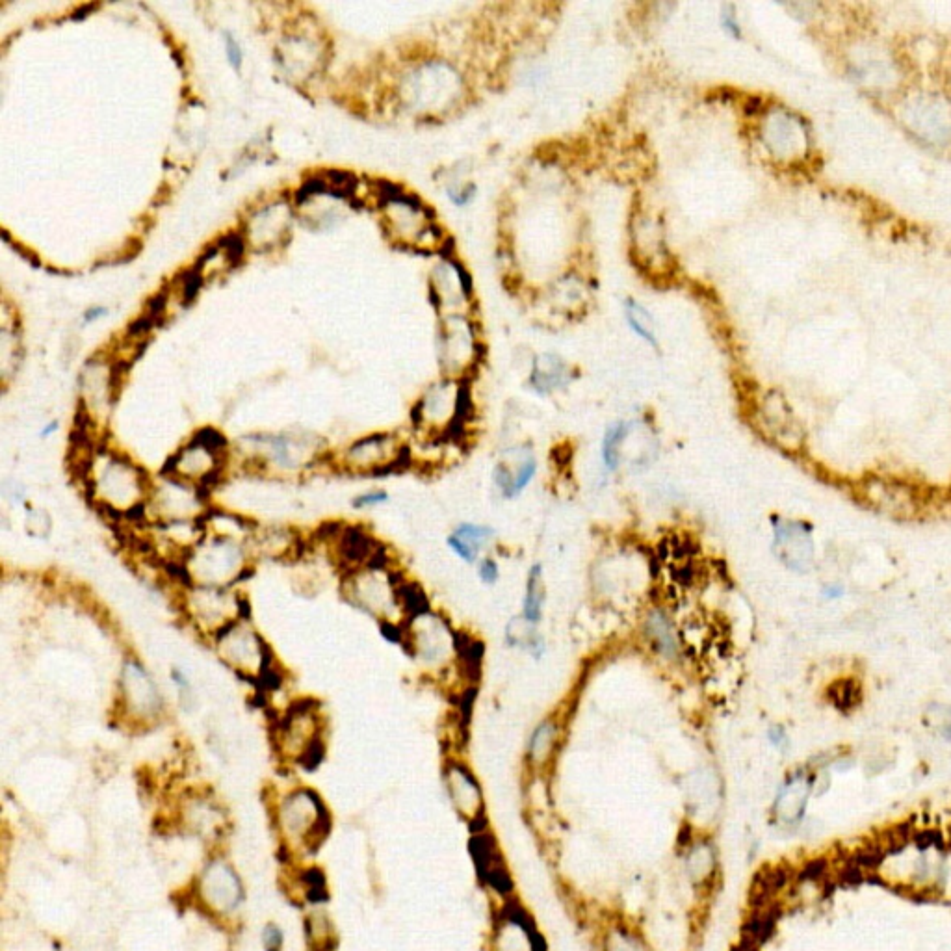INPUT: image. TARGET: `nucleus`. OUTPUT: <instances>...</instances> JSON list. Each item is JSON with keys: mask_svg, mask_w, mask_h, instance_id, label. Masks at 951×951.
I'll list each match as a JSON object with an SVG mask.
<instances>
[{"mask_svg": "<svg viewBox=\"0 0 951 951\" xmlns=\"http://www.w3.org/2000/svg\"><path fill=\"white\" fill-rule=\"evenodd\" d=\"M567 381H569L567 368L561 363L560 359L545 355L537 361L534 374H532V385L537 391L547 394V392L554 391L558 387H563Z\"/></svg>", "mask_w": 951, "mask_h": 951, "instance_id": "412c9836", "label": "nucleus"}, {"mask_svg": "<svg viewBox=\"0 0 951 951\" xmlns=\"http://www.w3.org/2000/svg\"><path fill=\"white\" fill-rule=\"evenodd\" d=\"M84 480L88 496L97 508L119 517L145 513L151 478L131 457L101 448L84 461Z\"/></svg>", "mask_w": 951, "mask_h": 951, "instance_id": "f257e3e1", "label": "nucleus"}, {"mask_svg": "<svg viewBox=\"0 0 951 951\" xmlns=\"http://www.w3.org/2000/svg\"><path fill=\"white\" fill-rule=\"evenodd\" d=\"M831 699H833L834 704L842 710L846 708H853L857 706L860 701V686L851 680V678H844V680H838L834 682L831 686Z\"/></svg>", "mask_w": 951, "mask_h": 951, "instance_id": "a878e982", "label": "nucleus"}, {"mask_svg": "<svg viewBox=\"0 0 951 951\" xmlns=\"http://www.w3.org/2000/svg\"><path fill=\"white\" fill-rule=\"evenodd\" d=\"M543 599H545V589H543V578H541V565H534L528 574L526 597H524V619L528 623L534 625L541 619Z\"/></svg>", "mask_w": 951, "mask_h": 951, "instance_id": "5701e85b", "label": "nucleus"}, {"mask_svg": "<svg viewBox=\"0 0 951 951\" xmlns=\"http://www.w3.org/2000/svg\"><path fill=\"white\" fill-rule=\"evenodd\" d=\"M119 721L131 727H151L162 721L168 710L166 697L157 680L136 658H127L121 665L118 680Z\"/></svg>", "mask_w": 951, "mask_h": 951, "instance_id": "39448f33", "label": "nucleus"}, {"mask_svg": "<svg viewBox=\"0 0 951 951\" xmlns=\"http://www.w3.org/2000/svg\"><path fill=\"white\" fill-rule=\"evenodd\" d=\"M218 658L240 677L261 680L272 671V651L248 617L212 639Z\"/></svg>", "mask_w": 951, "mask_h": 951, "instance_id": "6e6552de", "label": "nucleus"}, {"mask_svg": "<svg viewBox=\"0 0 951 951\" xmlns=\"http://www.w3.org/2000/svg\"><path fill=\"white\" fill-rule=\"evenodd\" d=\"M203 491L197 485L164 474L151 485L145 513L162 526L197 524L209 517V500Z\"/></svg>", "mask_w": 951, "mask_h": 951, "instance_id": "9d476101", "label": "nucleus"}, {"mask_svg": "<svg viewBox=\"0 0 951 951\" xmlns=\"http://www.w3.org/2000/svg\"><path fill=\"white\" fill-rule=\"evenodd\" d=\"M495 535V532L491 528H485V526H472V524H465L461 528H457L454 532V537H457L459 541H463L467 547L472 548L474 552H478L483 543H487L491 537Z\"/></svg>", "mask_w": 951, "mask_h": 951, "instance_id": "cd10ccee", "label": "nucleus"}, {"mask_svg": "<svg viewBox=\"0 0 951 951\" xmlns=\"http://www.w3.org/2000/svg\"><path fill=\"white\" fill-rule=\"evenodd\" d=\"M842 593H844V591H842V589H838V587L836 586L834 587L829 586L827 587V589H825V597H829V599H836V597H842Z\"/></svg>", "mask_w": 951, "mask_h": 951, "instance_id": "ea45409f", "label": "nucleus"}, {"mask_svg": "<svg viewBox=\"0 0 951 951\" xmlns=\"http://www.w3.org/2000/svg\"><path fill=\"white\" fill-rule=\"evenodd\" d=\"M303 881H305V885H307L309 899H311L313 903L327 901L326 877H324V873L318 872V870H307V872L303 873Z\"/></svg>", "mask_w": 951, "mask_h": 951, "instance_id": "c85d7f7f", "label": "nucleus"}, {"mask_svg": "<svg viewBox=\"0 0 951 951\" xmlns=\"http://www.w3.org/2000/svg\"><path fill=\"white\" fill-rule=\"evenodd\" d=\"M405 457L404 444L398 441L391 433H376L368 435L359 441L344 448L339 459L335 461L342 472L370 476L383 474L402 463Z\"/></svg>", "mask_w": 951, "mask_h": 951, "instance_id": "9b49d317", "label": "nucleus"}, {"mask_svg": "<svg viewBox=\"0 0 951 951\" xmlns=\"http://www.w3.org/2000/svg\"><path fill=\"white\" fill-rule=\"evenodd\" d=\"M859 489L862 502L890 517L907 519L918 509V498L909 485L883 478H870L860 483Z\"/></svg>", "mask_w": 951, "mask_h": 951, "instance_id": "ddd939ff", "label": "nucleus"}, {"mask_svg": "<svg viewBox=\"0 0 951 951\" xmlns=\"http://www.w3.org/2000/svg\"><path fill=\"white\" fill-rule=\"evenodd\" d=\"M769 740L775 745V747H782L784 742H786V736H784V730L781 727H773L769 730Z\"/></svg>", "mask_w": 951, "mask_h": 951, "instance_id": "4c0bfd02", "label": "nucleus"}, {"mask_svg": "<svg viewBox=\"0 0 951 951\" xmlns=\"http://www.w3.org/2000/svg\"><path fill=\"white\" fill-rule=\"evenodd\" d=\"M626 435H628V426L619 422L606 431L602 439V459L608 469H617L619 459H621V446L625 444Z\"/></svg>", "mask_w": 951, "mask_h": 951, "instance_id": "393cba45", "label": "nucleus"}, {"mask_svg": "<svg viewBox=\"0 0 951 951\" xmlns=\"http://www.w3.org/2000/svg\"><path fill=\"white\" fill-rule=\"evenodd\" d=\"M608 951H643L638 942L630 935L626 933H615L610 938V944H608Z\"/></svg>", "mask_w": 951, "mask_h": 951, "instance_id": "7c9ffc66", "label": "nucleus"}, {"mask_svg": "<svg viewBox=\"0 0 951 951\" xmlns=\"http://www.w3.org/2000/svg\"><path fill=\"white\" fill-rule=\"evenodd\" d=\"M632 240H634V255L638 261L643 262L645 270L656 272L654 262H662V266L667 259V249L664 246V236L658 222H654L651 216H638L634 223L632 231Z\"/></svg>", "mask_w": 951, "mask_h": 951, "instance_id": "f3484780", "label": "nucleus"}, {"mask_svg": "<svg viewBox=\"0 0 951 951\" xmlns=\"http://www.w3.org/2000/svg\"><path fill=\"white\" fill-rule=\"evenodd\" d=\"M181 610L197 634L212 641L227 626L244 619L246 600L236 587L186 586Z\"/></svg>", "mask_w": 951, "mask_h": 951, "instance_id": "20e7f679", "label": "nucleus"}, {"mask_svg": "<svg viewBox=\"0 0 951 951\" xmlns=\"http://www.w3.org/2000/svg\"><path fill=\"white\" fill-rule=\"evenodd\" d=\"M342 593L348 602L379 621L394 625L404 615L400 604V582L385 565L344 574Z\"/></svg>", "mask_w": 951, "mask_h": 951, "instance_id": "0eeeda50", "label": "nucleus"}, {"mask_svg": "<svg viewBox=\"0 0 951 951\" xmlns=\"http://www.w3.org/2000/svg\"><path fill=\"white\" fill-rule=\"evenodd\" d=\"M446 784L457 812L470 823L482 820V790L469 769L461 764H450L446 769Z\"/></svg>", "mask_w": 951, "mask_h": 951, "instance_id": "dca6fc26", "label": "nucleus"}, {"mask_svg": "<svg viewBox=\"0 0 951 951\" xmlns=\"http://www.w3.org/2000/svg\"><path fill=\"white\" fill-rule=\"evenodd\" d=\"M225 41H227L225 49H227L229 62H231V66L235 67L236 71H240V67H242V49L231 34H225Z\"/></svg>", "mask_w": 951, "mask_h": 951, "instance_id": "473e14b6", "label": "nucleus"}, {"mask_svg": "<svg viewBox=\"0 0 951 951\" xmlns=\"http://www.w3.org/2000/svg\"><path fill=\"white\" fill-rule=\"evenodd\" d=\"M105 314V309H101V307H97V309H90V311L86 313V320H88V322H93V320H97V318H101V316H105Z\"/></svg>", "mask_w": 951, "mask_h": 951, "instance_id": "58836bf2", "label": "nucleus"}, {"mask_svg": "<svg viewBox=\"0 0 951 951\" xmlns=\"http://www.w3.org/2000/svg\"><path fill=\"white\" fill-rule=\"evenodd\" d=\"M480 578L485 584H495L498 580V565L493 560H483L480 565Z\"/></svg>", "mask_w": 951, "mask_h": 951, "instance_id": "72a5a7b5", "label": "nucleus"}, {"mask_svg": "<svg viewBox=\"0 0 951 951\" xmlns=\"http://www.w3.org/2000/svg\"><path fill=\"white\" fill-rule=\"evenodd\" d=\"M324 719L322 710L313 701H298L285 708L274 729L279 753L313 769L324 753L322 745Z\"/></svg>", "mask_w": 951, "mask_h": 951, "instance_id": "7ed1b4c3", "label": "nucleus"}, {"mask_svg": "<svg viewBox=\"0 0 951 951\" xmlns=\"http://www.w3.org/2000/svg\"><path fill=\"white\" fill-rule=\"evenodd\" d=\"M253 558L248 537L207 530L184 554V576L188 586L236 587Z\"/></svg>", "mask_w": 951, "mask_h": 951, "instance_id": "f03ea898", "label": "nucleus"}, {"mask_svg": "<svg viewBox=\"0 0 951 951\" xmlns=\"http://www.w3.org/2000/svg\"><path fill=\"white\" fill-rule=\"evenodd\" d=\"M389 500V495L385 491H368V493H363V495L355 496L353 500V508L357 509H370L376 508L379 504H385Z\"/></svg>", "mask_w": 951, "mask_h": 951, "instance_id": "c756f323", "label": "nucleus"}, {"mask_svg": "<svg viewBox=\"0 0 951 951\" xmlns=\"http://www.w3.org/2000/svg\"><path fill=\"white\" fill-rule=\"evenodd\" d=\"M463 405V394L456 383H443L433 387L415 409L418 426L428 430H448L456 422Z\"/></svg>", "mask_w": 951, "mask_h": 951, "instance_id": "4468645a", "label": "nucleus"}, {"mask_svg": "<svg viewBox=\"0 0 951 951\" xmlns=\"http://www.w3.org/2000/svg\"><path fill=\"white\" fill-rule=\"evenodd\" d=\"M528 625H532V623H528V621H526V625H524V628H522L521 632H528ZM508 639L509 643H513V645H519V643H521L519 634H515V632H508ZM524 645L537 647V645H539V641H532V639H528V636H524Z\"/></svg>", "mask_w": 951, "mask_h": 951, "instance_id": "c9c22d12", "label": "nucleus"}, {"mask_svg": "<svg viewBox=\"0 0 951 951\" xmlns=\"http://www.w3.org/2000/svg\"><path fill=\"white\" fill-rule=\"evenodd\" d=\"M626 320H628V326L634 329V333L649 342L651 346H658V337H656V326H654V320H652L651 314L649 311H645V307H641L638 301H628L626 303Z\"/></svg>", "mask_w": 951, "mask_h": 951, "instance_id": "b1692460", "label": "nucleus"}, {"mask_svg": "<svg viewBox=\"0 0 951 951\" xmlns=\"http://www.w3.org/2000/svg\"><path fill=\"white\" fill-rule=\"evenodd\" d=\"M686 868L691 881L701 885L706 883L716 870V853L710 844H697L690 849V855L686 859Z\"/></svg>", "mask_w": 951, "mask_h": 951, "instance_id": "4be33fe9", "label": "nucleus"}, {"mask_svg": "<svg viewBox=\"0 0 951 951\" xmlns=\"http://www.w3.org/2000/svg\"><path fill=\"white\" fill-rule=\"evenodd\" d=\"M558 740H560V727H558V723H554V721H543V723L535 729L532 738H530V745H528L530 760H532L534 764H537V766L547 764L548 760H550V756L554 755V751H556Z\"/></svg>", "mask_w": 951, "mask_h": 951, "instance_id": "aec40b11", "label": "nucleus"}, {"mask_svg": "<svg viewBox=\"0 0 951 951\" xmlns=\"http://www.w3.org/2000/svg\"><path fill=\"white\" fill-rule=\"evenodd\" d=\"M56 430H58L56 422H51V424H49L45 430L41 431V437H51V435H53L54 431Z\"/></svg>", "mask_w": 951, "mask_h": 951, "instance_id": "a19ab883", "label": "nucleus"}, {"mask_svg": "<svg viewBox=\"0 0 951 951\" xmlns=\"http://www.w3.org/2000/svg\"><path fill=\"white\" fill-rule=\"evenodd\" d=\"M201 275L199 270H192L183 277V298L184 301H192L197 296V290L201 287Z\"/></svg>", "mask_w": 951, "mask_h": 951, "instance_id": "2f4dec72", "label": "nucleus"}, {"mask_svg": "<svg viewBox=\"0 0 951 951\" xmlns=\"http://www.w3.org/2000/svg\"><path fill=\"white\" fill-rule=\"evenodd\" d=\"M248 543L253 556L285 558L296 547V537L285 528H264L251 530Z\"/></svg>", "mask_w": 951, "mask_h": 951, "instance_id": "6ab92c4d", "label": "nucleus"}, {"mask_svg": "<svg viewBox=\"0 0 951 951\" xmlns=\"http://www.w3.org/2000/svg\"><path fill=\"white\" fill-rule=\"evenodd\" d=\"M329 543L333 560L344 574L385 565L383 547L363 526H342Z\"/></svg>", "mask_w": 951, "mask_h": 951, "instance_id": "f8f14e48", "label": "nucleus"}, {"mask_svg": "<svg viewBox=\"0 0 951 951\" xmlns=\"http://www.w3.org/2000/svg\"><path fill=\"white\" fill-rule=\"evenodd\" d=\"M227 443L218 431L203 430L181 446L166 463L164 474L205 489L227 469Z\"/></svg>", "mask_w": 951, "mask_h": 951, "instance_id": "423d86ee", "label": "nucleus"}, {"mask_svg": "<svg viewBox=\"0 0 951 951\" xmlns=\"http://www.w3.org/2000/svg\"><path fill=\"white\" fill-rule=\"evenodd\" d=\"M281 940H283L281 933H279L275 927H270V931H266V950H281Z\"/></svg>", "mask_w": 951, "mask_h": 951, "instance_id": "f704fd0d", "label": "nucleus"}, {"mask_svg": "<svg viewBox=\"0 0 951 951\" xmlns=\"http://www.w3.org/2000/svg\"><path fill=\"white\" fill-rule=\"evenodd\" d=\"M721 21H723V27L727 28L729 32H732L734 36H738V34H740V27H738V21H736V15L723 14L721 15Z\"/></svg>", "mask_w": 951, "mask_h": 951, "instance_id": "e433bc0d", "label": "nucleus"}, {"mask_svg": "<svg viewBox=\"0 0 951 951\" xmlns=\"http://www.w3.org/2000/svg\"><path fill=\"white\" fill-rule=\"evenodd\" d=\"M495 950L539 951L535 933L522 914L511 912L508 916L500 918V922L496 925Z\"/></svg>", "mask_w": 951, "mask_h": 951, "instance_id": "a211bd4d", "label": "nucleus"}, {"mask_svg": "<svg viewBox=\"0 0 951 951\" xmlns=\"http://www.w3.org/2000/svg\"><path fill=\"white\" fill-rule=\"evenodd\" d=\"M27 534L34 539H47L53 532V521L51 515L40 508H30L27 513Z\"/></svg>", "mask_w": 951, "mask_h": 951, "instance_id": "bb28decb", "label": "nucleus"}, {"mask_svg": "<svg viewBox=\"0 0 951 951\" xmlns=\"http://www.w3.org/2000/svg\"><path fill=\"white\" fill-rule=\"evenodd\" d=\"M775 554L790 569L805 573L814 561L812 530L797 521H781L775 526Z\"/></svg>", "mask_w": 951, "mask_h": 951, "instance_id": "2eb2a0df", "label": "nucleus"}, {"mask_svg": "<svg viewBox=\"0 0 951 951\" xmlns=\"http://www.w3.org/2000/svg\"><path fill=\"white\" fill-rule=\"evenodd\" d=\"M246 444H249L246 450L249 463L274 476H298L313 469L316 457L320 456L314 441L292 435L251 437L246 439Z\"/></svg>", "mask_w": 951, "mask_h": 951, "instance_id": "1a4fd4ad", "label": "nucleus"}]
</instances>
